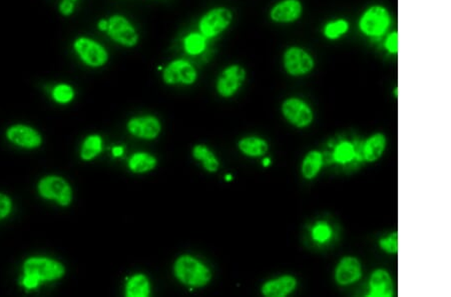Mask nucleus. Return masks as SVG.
<instances>
[{
    "mask_svg": "<svg viewBox=\"0 0 451 297\" xmlns=\"http://www.w3.org/2000/svg\"><path fill=\"white\" fill-rule=\"evenodd\" d=\"M22 285L26 289H35L42 282L59 280L66 274V267L57 259L33 256L24 263Z\"/></svg>",
    "mask_w": 451,
    "mask_h": 297,
    "instance_id": "obj_1",
    "label": "nucleus"
},
{
    "mask_svg": "<svg viewBox=\"0 0 451 297\" xmlns=\"http://www.w3.org/2000/svg\"><path fill=\"white\" fill-rule=\"evenodd\" d=\"M174 274L181 283L192 288L206 287L212 279L211 269L200 259L187 254L176 260Z\"/></svg>",
    "mask_w": 451,
    "mask_h": 297,
    "instance_id": "obj_2",
    "label": "nucleus"
},
{
    "mask_svg": "<svg viewBox=\"0 0 451 297\" xmlns=\"http://www.w3.org/2000/svg\"><path fill=\"white\" fill-rule=\"evenodd\" d=\"M73 50L82 64L89 68H102L108 64V48L93 37L80 35L73 40Z\"/></svg>",
    "mask_w": 451,
    "mask_h": 297,
    "instance_id": "obj_3",
    "label": "nucleus"
},
{
    "mask_svg": "<svg viewBox=\"0 0 451 297\" xmlns=\"http://www.w3.org/2000/svg\"><path fill=\"white\" fill-rule=\"evenodd\" d=\"M234 15L226 6H216L206 11L198 21V31L208 40L220 37L233 22Z\"/></svg>",
    "mask_w": 451,
    "mask_h": 297,
    "instance_id": "obj_4",
    "label": "nucleus"
},
{
    "mask_svg": "<svg viewBox=\"0 0 451 297\" xmlns=\"http://www.w3.org/2000/svg\"><path fill=\"white\" fill-rule=\"evenodd\" d=\"M107 35L111 41L125 48H134L140 42V33L135 24L120 13H115L108 19Z\"/></svg>",
    "mask_w": 451,
    "mask_h": 297,
    "instance_id": "obj_5",
    "label": "nucleus"
},
{
    "mask_svg": "<svg viewBox=\"0 0 451 297\" xmlns=\"http://www.w3.org/2000/svg\"><path fill=\"white\" fill-rule=\"evenodd\" d=\"M163 82L167 86H193L199 78L196 66L185 58L171 60L163 69Z\"/></svg>",
    "mask_w": 451,
    "mask_h": 297,
    "instance_id": "obj_6",
    "label": "nucleus"
},
{
    "mask_svg": "<svg viewBox=\"0 0 451 297\" xmlns=\"http://www.w3.org/2000/svg\"><path fill=\"white\" fill-rule=\"evenodd\" d=\"M37 191L44 200H53L62 207H68L73 202V189L62 176H44L37 184Z\"/></svg>",
    "mask_w": 451,
    "mask_h": 297,
    "instance_id": "obj_7",
    "label": "nucleus"
},
{
    "mask_svg": "<svg viewBox=\"0 0 451 297\" xmlns=\"http://www.w3.org/2000/svg\"><path fill=\"white\" fill-rule=\"evenodd\" d=\"M246 77L247 73L240 64H230L226 66L217 78V93L224 98L232 97L242 87Z\"/></svg>",
    "mask_w": 451,
    "mask_h": 297,
    "instance_id": "obj_8",
    "label": "nucleus"
},
{
    "mask_svg": "<svg viewBox=\"0 0 451 297\" xmlns=\"http://www.w3.org/2000/svg\"><path fill=\"white\" fill-rule=\"evenodd\" d=\"M390 24V15L383 6H372L361 17L359 28L364 35L377 37L384 35Z\"/></svg>",
    "mask_w": 451,
    "mask_h": 297,
    "instance_id": "obj_9",
    "label": "nucleus"
},
{
    "mask_svg": "<svg viewBox=\"0 0 451 297\" xmlns=\"http://www.w3.org/2000/svg\"><path fill=\"white\" fill-rule=\"evenodd\" d=\"M285 70L293 77L307 75L314 68V59L305 49L292 46L283 55Z\"/></svg>",
    "mask_w": 451,
    "mask_h": 297,
    "instance_id": "obj_10",
    "label": "nucleus"
},
{
    "mask_svg": "<svg viewBox=\"0 0 451 297\" xmlns=\"http://www.w3.org/2000/svg\"><path fill=\"white\" fill-rule=\"evenodd\" d=\"M127 127L131 135L146 140H155L162 131V124L158 118L149 115L131 118Z\"/></svg>",
    "mask_w": 451,
    "mask_h": 297,
    "instance_id": "obj_11",
    "label": "nucleus"
},
{
    "mask_svg": "<svg viewBox=\"0 0 451 297\" xmlns=\"http://www.w3.org/2000/svg\"><path fill=\"white\" fill-rule=\"evenodd\" d=\"M6 137L17 146L35 149L42 144V136L37 129L26 124H15L6 131Z\"/></svg>",
    "mask_w": 451,
    "mask_h": 297,
    "instance_id": "obj_12",
    "label": "nucleus"
},
{
    "mask_svg": "<svg viewBox=\"0 0 451 297\" xmlns=\"http://www.w3.org/2000/svg\"><path fill=\"white\" fill-rule=\"evenodd\" d=\"M283 115L297 127H305L313 119L310 107L298 98H289L282 106Z\"/></svg>",
    "mask_w": 451,
    "mask_h": 297,
    "instance_id": "obj_13",
    "label": "nucleus"
},
{
    "mask_svg": "<svg viewBox=\"0 0 451 297\" xmlns=\"http://www.w3.org/2000/svg\"><path fill=\"white\" fill-rule=\"evenodd\" d=\"M302 12L299 0H281L270 10V19L276 23H292L300 19Z\"/></svg>",
    "mask_w": 451,
    "mask_h": 297,
    "instance_id": "obj_14",
    "label": "nucleus"
},
{
    "mask_svg": "<svg viewBox=\"0 0 451 297\" xmlns=\"http://www.w3.org/2000/svg\"><path fill=\"white\" fill-rule=\"evenodd\" d=\"M361 276L360 262L354 258H345L339 263L336 269L337 282L341 285H347L355 282Z\"/></svg>",
    "mask_w": 451,
    "mask_h": 297,
    "instance_id": "obj_15",
    "label": "nucleus"
},
{
    "mask_svg": "<svg viewBox=\"0 0 451 297\" xmlns=\"http://www.w3.org/2000/svg\"><path fill=\"white\" fill-rule=\"evenodd\" d=\"M296 287V279L286 276L268 281L262 287L263 296L267 297H284L291 294Z\"/></svg>",
    "mask_w": 451,
    "mask_h": 297,
    "instance_id": "obj_16",
    "label": "nucleus"
},
{
    "mask_svg": "<svg viewBox=\"0 0 451 297\" xmlns=\"http://www.w3.org/2000/svg\"><path fill=\"white\" fill-rule=\"evenodd\" d=\"M370 297H390L393 296V285L389 274L385 270H376L370 279Z\"/></svg>",
    "mask_w": 451,
    "mask_h": 297,
    "instance_id": "obj_17",
    "label": "nucleus"
},
{
    "mask_svg": "<svg viewBox=\"0 0 451 297\" xmlns=\"http://www.w3.org/2000/svg\"><path fill=\"white\" fill-rule=\"evenodd\" d=\"M125 294L128 297H147L151 296V283L147 276L134 274L127 280Z\"/></svg>",
    "mask_w": 451,
    "mask_h": 297,
    "instance_id": "obj_18",
    "label": "nucleus"
},
{
    "mask_svg": "<svg viewBox=\"0 0 451 297\" xmlns=\"http://www.w3.org/2000/svg\"><path fill=\"white\" fill-rule=\"evenodd\" d=\"M208 41L209 40L199 31L190 32L183 39V48L190 57H200L207 50Z\"/></svg>",
    "mask_w": 451,
    "mask_h": 297,
    "instance_id": "obj_19",
    "label": "nucleus"
},
{
    "mask_svg": "<svg viewBox=\"0 0 451 297\" xmlns=\"http://www.w3.org/2000/svg\"><path fill=\"white\" fill-rule=\"evenodd\" d=\"M128 165L134 173H146L157 166V158L147 153H136L129 157Z\"/></svg>",
    "mask_w": 451,
    "mask_h": 297,
    "instance_id": "obj_20",
    "label": "nucleus"
},
{
    "mask_svg": "<svg viewBox=\"0 0 451 297\" xmlns=\"http://www.w3.org/2000/svg\"><path fill=\"white\" fill-rule=\"evenodd\" d=\"M193 156L198 162H202L203 166L209 173H216L220 166L218 158L206 145H196L193 149Z\"/></svg>",
    "mask_w": 451,
    "mask_h": 297,
    "instance_id": "obj_21",
    "label": "nucleus"
},
{
    "mask_svg": "<svg viewBox=\"0 0 451 297\" xmlns=\"http://www.w3.org/2000/svg\"><path fill=\"white\" fill-rule=\"evenodd\" d=\"M239 148L246 155L258 157L264 155L268 151V144L262 138L246 137L239 142Z\"/></svg>",
    "mask_w": 451,
    "mask_h": 297,
    "instance_id": "obj_22",
    "label": "nucleus"
},
{
    "mask_svg": "<svg viewBox=\"0 0 451 297\" xmlns=\"http://www.w3.org/2000/svg\"><path fill=\"white\" fill-rule=\"evenodd\" d=\"M102 138L98 135H89L82 142L80 148V157L82 160L89 162L98 157L102 151Z\"/></svg>",
    "mask_w": 451,
    "mask_h": 297,
    "instance_id": "obj_23",
    "label": "nucleus"
},
{
    "mask_svg": "<svg viewBox=\"0 0 451 297\" xmlns=\"http://www.w3.org/2000/svg\"><path fill=\"white\" fill-rule=\"evenodd\" d=\"M386 140L383 135H375L364 145V158L368 162H375L380 157L385 149Z\"/></svg>",
    "mask_w": 451,
    "mask_h": 297,
    "instance_id": "obj_24",
    "label": "nucleus"
},
{
    "mask_svg": "<svg viewBox=\"0 0 451 297\" xmlns=\"http://www.w3.org/2000/svg\"><path fill=\"white\" fill-rule=\"evenodd\" d=\"M321 165H322V154L317 151L308 153L302 165L303 175L309 180L315 178L320 171Z\"/></svg>",
    "mask_w": 451,
    "mask_h": 297,
    "instance_id": "obj_25",
    "label": "nucleus"
},
{
    "mask_svg": "<svg viewBox=\"0 0 451 297\" xmlns=\"http://www.w3.org/2000/svg\"><path fill=\"white\" fill-rule=\"evenodd\" d=\"M349 30V23L345 19H336L328 22L324 26L323 33L326 39L336 40L340 39L342 35H346Z\"/></svg>",
    "mask_w": 451,
    "mask_h": 297,
    "instance_id": "obj_26",
    "label": "nucleus"
},
{
    "mask_svg": "<svg viewBox=\"0 0 451 297\" xmlns=\"http://www.w3.org/2000/svg\"><path fill=\"white\" fill-rule=\"evenodd\" d=\"M51 97L59 104H68L75 99V88L68 84H59L51 90Z\"/></svg>",
    "mask_w": 451,
    "mask_h": 297,
    "instance_id": "obj_27",
    "label": "nucleus"
},
{
    "mask_svg": "<svg viewBox=\"0 0 451 297\" xmlns=\"http://www.w3.org/2000/svg\"><path fill=\"white\" fill-rule=\"evenodd\" d=\"M356 155L354 151V146L348 142H343L339 144L335 149L334 158L337 162L347 163L351 162Z\"/></svg>",
    "mask_w": 451,
    "mask_h": 297,
    "instance_id": "obj_28",
    "label": "nucleus"
},
{
    "mask_svg": "<svg viewBox=\"0 0 451 297\" xmlns=\"http://www.w3.org/2000/svg\"><path fill=\"white\" fill-rule=\"evenodd\" d=\"M379 245H380L381 249L385 250V251L389 252V253H396L397 250H398V236H397V233H393L388 238H383V240H380Z\"/></svg>",
    "mask_w": 451,
    "mask_h": 297,
    "instance_id": "obj_29",
    "label": "nucleus"
},
{
    "mask_svg": "<svg viewBox=\"0 0 451 297\" xmlns=\"http://www.w3.org/2000/svg\"><path fill=\"white\" fill-rule=\"evenodd\" d=\"M312 236H313L314 240L318 241V242H325L331 236V229L328 225L318 224L314 227Z\"/></svg>",
    "mask_w": 451,
    "mask_h": 297,
    "instance_id": "obj_30",
    "label": "nucleus"
},
{
    "mask_svg": "<svg viewBox=\"0 0 451 297\" xmlns=\"http://www.w3.org/2000/svg\"><path fill=\"white\" fill-rule=\"evenodd\" d=\"M12 211V200L10 196L0 192V220L10 215Z\"/></svg>",
    "mask_w": 451,
    "mask_h": 297,
    "instance_id": "obj_31",
    "label": "nucleus"
},
{
    "mask_svg": "<svg viewBox=\"0 0 451 297\" xmlns=\"http://www.w3.org/2000/svg\"><path fill=\"white\" fill-rule=\"evenodd\" d=\"M77 10V3L71 0H60L59 3V12L64 17H69L75 15Z\"/></svg>",
    "mask_w": 451,
    "mask_h": 297,
    "instance_id": "obj_32",
    "label": "nucleus"
},
{
    "mask_svg": "<svg viewBox=\"0 0 451 297\" xmlns=\"http://www.w3.org/2000/svg\"><path fill=\"white\" fill-rule=\"evenodd\" d=\"M386 50L392 55H396L398 52V33L396 31L390 33L386 37L385 44H384Z\"/></svg>",
    "mask_w": 451,
    "mask_h": 297,
    "instance_id": "obj_33",
    "label": "nucleus"
},
{
    "mask_svg": "<svg viewBox=\"0 0 451 297\" xmlns=\"http://www.w3.org/2000/svg\"><path fill=\"white\" fill-rule=\"evenodd\" d=\"M109 21L108 19H102L98 20L97 28L100 32H107L108 30Z\"/></svg>",
    "mask_w": 451,
    "mask_h": 297,
    "instance_id": "obj_34",
    "label": "nucleus"
},
{
    "mask_svg": "<svg viewBox=\"0 0 451 297\" xmlns=\"http://www.w3.org/2000/svg\"><path fill=\"white\" fill-rule=\"evenodd\" d=\"M113 153V157H120V156L124 155L125 149L122 146H115L111 151Z\"/></svg>",
    "mask_w": 451,
    "mask_h": 297,
    "instance_id": "obj_35",
    "label": "nucleus"
},
{
    "mask_svg": "<svg viewBox=\"0 0 451 297\" xmlns=\"http://www.w3.org/2000/svg\"><path fill=\"white\" fill-rule=\"evenodd\" d=\"M270 163H271L270 158H265L264 162H263V165H264L265 167H267L269 166Z\"/></svg>",
    "mask_w": 451,
    "mask_h": 297,
    "instance_id": "obj_36",
    "label": "nucleus"
},
{
    "mask_svg": "<svg viewBox=\"0 0 451 297\" xmlns=\"http://www.w3.org/2000/svg\"><path fill=\"white\" fill-rule=\"evenodd\" d=\"M233 180V176L230 175V174H228V175L226 176V180H227V182H230V180Z\"/></svg>",
    "mask_w": 451,
    "mask_h": 297,
    "instance_id": "obj_37",
    "label": "nucleus"
},
{
    "mask_svg": "<svg viewBox=\"0 0 451 297\" xmlns=\"http://www.w3.org/2000/svg\"><path fill=\"white\" fill-rule=\"evenodd\" d=\"M71 1L75 2V3H77L79 2V0H71Z\"/></svg>",
    "mask_w": 451,
    "mask_h": 297,
    "instance_id": "obj_38",
    "label": "nucleus"
}]
</instances>
